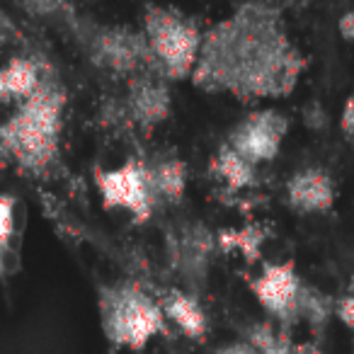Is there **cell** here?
I'll use <instances>...</instances> for the list:
<instances>
[{
    "label": "cell",
    "mask_w": 354,
    "mask_h": 354,
    "mask_svg": "<svg viewBox=\"0 0 354 354\" xmlns=\"http://www.w3.org/2000/svg\"><path fill=\"white\" fill-rule=\"evenodd\" d=\"M306 59L284 30L281 8L250 0L204 35L192 80L207 93L233 97H284L296 88Z\"/></svg>",
    "instance_id": "1"
},
{
    "label": "cell",
    "mask_w": 354,
    "mask_h": 354,
    "mask_svg": "<svg viewBox=\"0 0 354 354\" xmlns=\"http://www.w3.org/2000/svg\"><path fill=\"white\" fill-rule=\"evenodd\" d=\"M64 107V85L51 75H41L39 88L22 100L17 112L0 129L3 156L30 172L46 170L59 153Z\"/></svg>",
    "instance_id": "2"
},
{
    "label": "cell",
    "mask_w": 354,
    "mask_h": 354,
    "mask_svg": "<svg viewBox=\"0 0 354 354\" xmlns=\"http://www.w3.org/2000/svg\"><path fill=\"white\" fill-rule=\"evenodd\" d=\"M143 35L165 78L183 80L194 73L204 35L192 17L175 8L148 6L143 15Z\"/></svg>",
    "instance_id": "3"
},
{
    "label": "cell",
    "mask_w": 354,
    "mask_h": 354,
    "mask_svg": "<svg viewBox=\"0 0 354 354\" xmlns=\"http://www.w3.org/2000/svg\"><path fill=\"white\" fill-rule=\"evenodd\" d=\"M102 325L114 344L141 349L162 330V306H158L136 284H119L102 289L100 299Z\"/></svg>",
    "instance_id": "4"
},
{
    "label": "cell",
    "mask_w": 354,
    "mask_h": 354,
    "mask_svg": "<svg viewBox=\"0 0 354 354\" xmlns=\"http://www.w3.org/2000/svg\"><path fill=\"white\" fill-rule=\"evenodd\" d=\"M83 44L93 64L119 75H141V71L156 68L158 61L151 51L146 35L129 30V27H90L80 32Z\"/></svg>",
    "instance_id": "5"
},
{
    "label": "cell",
    "mask_w": 354,
    "mask_h": 354,
    "mask_svg": "<svg viewBox=\"0 0 354 354\" xmlns=\"http://www.w3.org/2000/svg\"><path fill=\"white\" fill-rule=\"evenodd\" d=\"M95 185L107 209H124L133 216L136 223H143L153 214V194L148 187L146 165L129 160L114 170L95 172Z\"/></svg>",
    "instance_id": "6"
},
{
    "label": "cell",
    "mask_w": 354,
    "mask_h": 354,
    "mask_svg": "<svg viewBox=\"0 0 354 354\" xmlns=\"http://www.w3.org/2000/svg\"><path fill=\"white\" fill-rule=\"evenodd\" d=\"M289 131V119L272 109L250 112L228 133V143L252 165L274 160L279 156L281 141Z\"/></svg>",
    "instance_id": "7"
},
{
    "label": "cell",
    "mask_w": 354,
    "mask_h": 354,
    "mask_svg": "<svg viewBox=\"0 0 354 354\" xmlns=\"http://www.w3.org/2000/svg\"><path fill=\"white\" fill-rule=\"evenodd\" d=\"M250 289L270 315L284 320V323L299 318V301L304 284L296 274L294 262L265 265L260 274L250 281Z\"/></svg>",
    "instance_id": "8"
},
{
    "label": "cell",
    "mask_w": 354,
    "mask_h": 354,
    "mask_svg": "<svg viewBox=\"0 0 354 354\" xmlns=\"http://www.w3.org/2000/svg\"><path fill=\"white\" fill-rule=\"evenodd\" d=\"M172 100L170 90L160 78L151 73H141L131 78L127 95V114L141 129H153L170 117Z\"/></svg>",
    "instance_id": "9"
},
{
    "label": "cell",
    "mask_w": 354,
    "mask_h": 354,
    "mask_svg": "<svg viewBox=\"0 0 354 354\" xmlns=\"http://www.w3.org/2000/svg\"><path fill=\"white\" fill-rule=\"evenodd\" d=\"M333 177L320 167H304L286 183V202L301 214H323L335 204Z\"/></svg>",
    "instance_id": "10"
},
{
    "label": "cell",
    "mask_w": 354,
    "mask_h": 354,
    "mask_svg": "<svg viewBox=\"0 0 354 354\" xmlns=\"http://www.w3.org/2000/svg\"><path fill=\"white\" fill-rule=\"evenodd\" d=\"M214 245H218V241L204 223H185L175 236V265L187 277L199 279V277L207 274L209 260L214 255Z\"/></svg>",
    "instance_id": "11"
},
{
    "label": "cell",
    "mask_w": 354,
    "mask_h": 354,
    "mask_svg": "<svg viewBox=\"0 0 354 354\" xmlns=\"http://www.w3.org/2000/svg\"><path fill=\"white\" fill-rule=\"evenodd\" d=\"M153 204H180L187 189V165L180 158H162L146 165Z\"/></svg>",
    "instance_id": "12"
},
{
    "label": "cell",
    "mask_w": 354,
    "mask_h": 354,
    "mask_svg": "<svg viewBox=\"0 0 354 354\" xmlns=\"http://www.w3.org/2000/svg\"><path fill=\"white\" fill-rule=\"evenodd\" d=\"M41 83V68L37 61L25 59V56H12L0 71V97L3 102L10 100H27Z\"/></svg>",
    "instance_id": "13"
},
{
    "label": "cell",
    "mask_w": 354,
    "mask_h": 354,
    "mask_svg": "<svg viewBox=\"0 0 354 354\" xmlns=\"http://www.w3.org/2000/svg\"><path fill=\"white\" fill-rule=\"evenodd\" d=\"M162 313L183 330L187 337L192 339H204L207 335V313L199 306V301L194 296L185 294V291L170 289L162 296Z\"/></svg>",
    "instance_id": "14"
},
{
    "label": "cell",
    "mask_w": 354,
    "mask_h": 354,
    "mask_svg": "<svg viewBox=\"0 0 354 354\" xmlns=\"http://www.w3.org/2000/svg\"><path fill=\"white\" fill-rule=\"evenodd\" d=\"M212 167L231 189H245L255 183V165L245 160L231 143L218 148Z\"/></svg>",
    "instance_id": "15"
},
{
    "label": "cell",
    "mask_w": 354,
    "mask_h": 354,
    "mask_svg": "<svg viewBox=\"0 0 354 354\" xmlns=\"http://www.w3.org/2000/svg\"><path fill=\"white\" fill-rule=\"evenodd\" d=\"M218 248L226 252L238 250L243 252L248 262H255L260 257V248L262 241H265V233L257 226H248V228H238V231H221L216 236Z\"/></svg>",
    "instance_id": "16"
},
{
    "label": "cell",
    "mask_w": 354,
    "mask_h": 354,
    "mask_svg": "<svg viewBox=\"0 0 354 354\" xmlns=\"http://www.w3.org/2000/svg\"><path fill=\"white\" fill-rule=\"evenodd\" d=\"M333 313V304H330L328 296H323L318 289H310L304 286L301 291V301H299V318H306L310 325H325V320Z\"/></svg>",
    "instance_id": "17"
},
{
    "label": "cell",
    "mask_w": 354,
    "mask_h": 354,
    "mask_svg": "<svg viewBox=\"0 0 354 354\" xmlns=\"http://www.w3.org/2000/svg\"><path fill=\"white\" fill-rule=\"evenodd\" d=\"M279 335L281 333H277V330L272 328V323H252L250 328L245 330L248 342H250L260 354H270L272 347L279 342Z\"/></svg>",
    "instance_id": "18"
},
{
    "label": "cell",
    "mask_w": 354,
    "mask_h": 354,
    "mask_svg": "<svg viewBox=\"0 0 354 354\" xmlns=\"http://www.w3.org/2000/svg\"><path fill=\"white\" fill-rule=\"evenodd\" d=\"M12 233H15V197L3 194L0 197V245L3 250L10 248Z\"/></svg>",
    "instance_id": "19"
},
{
    "label": "cell",
    "mask_w": 354,
    "mask_h": 354,
    "mask_svg": "<svg viewBox=\"0 0 354 354\" xmlns=\"http://www.w3.org/2000/svg\"><path fill=\"white\" fill-rule=\"evenodd\" d=\"M32 17H56L68 10V0H20Z\"/></svg>",
    "instance_id": "20"
},
{
    "label": "cell",
    "mask_w": 354,
    "mask_h": 354,
    "mask_svg": "<svg viewBox=\"0 0 354 354\" xmlns=\"http://www.w3.org/2000/svg\"><path fill=\"white\" fill-rule=\"evenodd\" d=\"M304 124L310 131H325L328 129V112L320 102H310L304 107Z\"/></svg>",
    "instance_id": "21"
},
{
    "label": "cell",
    "mask_w": 354,
    "mask_h": 354,
    "mask_svg": "<svg viewBox=\"0 0 354 354\" xmlns=\"http://www.w3.org/2000/svg\"><path fill=\"white\" fill-rule=\"evenodd\" d=\"M335 313H337V318L342 320L349 330H354V296H342V299L335 304Z\"/></svg>",
    "instance_id": "22"
},
{
    "label": "cell",
    "mask_w": 354,
    "mask_h": 354,
    "mask_svg": "<svg viewBox=\"0 0 354 354\" xmlns=\"http://www.w3.org/2000/svg\"><path fill=\"white\" fill-rule=\"evenodd\" d=\"M339 129L347 138H354V95H349L339 114Z\"/></svg>",
    "instance_id": "23"
},
{
    "label": "cell",
    "mask_w": 354,
    "mask_h": 354,
    "mask_svg": "<svg viewBox=\"0 0 354 354\" xmlns=\"http://www.w3.org/2000/svg\"><path fill=\"white\" fill-rule=\"evenodd\" d=\"M337 30H339V35H342V39L354 41V10L344 12V15L339 17Z\"/></svg>",
    "instance_id": "24"
},
{
    "label": "cell",
    "mask_w": 354,
    "mask_h": 354,
    "mask_svg": "<svg viewBox=\"0 0 354 354\" xmlns=\"http://www.w3.org/2000/svg\"><path fill=\"white\" fill-rule=\"evenodd\" d=\"M216 354H260L250 342H233V344H223L216 349Z\"/></svg>",
    "instance_id": "25"
},
{
    "label": "cell",
    "mask_w": 354,
    "mask_h": 354,
    "mask_svg": "<svg viewBox=\"0 0 354 354\" xmlns=\"http://www.w3.org/2000/svg\"><path fill=\"white\" fill-rule=\"evenodd\" d=\"M310 3H313V0H277V6L281 8V10H284V8H306V6H310Z\"/></svg>",
    "instance_id": "26"
},
{
    "label": "cell",
    "mask_w": 354,
    "mask_h": 354,
    "mask_svg": "<svg viewBox=\"0 0 354 354\" xmlns=\"http://www.w3.org/2000/svg\"><path fill=\"white\" fill-rule=\"evenodd\" d=\"M294 354H323V352H320V349L315 347V344H310V342H308V344H299Z\"/></svg>",
    "instance_id": "27"
}]
</instances>
